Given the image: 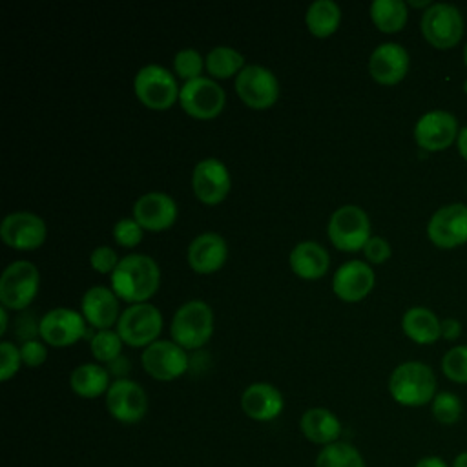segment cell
Returning <instances> with one entry per match:
<instances>
[{"label": "cell", "mask_w": 467, "mask_h": 467, "mask_svg": "<svg viewBox=\"0 0 467 467\" xmlns=\"http://www.w3.org/2000/svg\"><path fill=\"white\" fill-rule=\"evenodd\" d=\"M89 261H91V266L99 272H113L115 266L119 265V259H117V254L113 248L109 246H97L91 255H89Z\"/></svg>", "instance_id": "74e56055"}, {"label": "cell", "mask_w": 467, "mask_h": 467, "mask_svg": "<svg viewBox=\"0 0 467 467\" xmlns=\"http://www.w3.org/2000/svg\"><path fill=\"white\" fill-rule=\"evenodd\" d=\"M144 370L155 379L170 381L188 368V356L181 345L168 339H155L140 356Z\"/></svg>", "instance_id": "7c38bea8"}, {"label": "cell", "mask_w": 467, "mask_h": 467, "mask_svg": "<svg viewBox=\"0 0 467 467\" xmlns=\"http://www.w3.org/2000/svg\"><path fill=\"white\" fill-rule=\"evenodd\" d=\"M370 234V221L363 208L356 204L339 206L328 221L330 241L347 252H354L365 246Z\"/></svg>", "instance_id": "277c9868"}, {"label": "cell", "mask_w": 467, "mask_h": 467, "mask_svg": "<svg viewBox=\"0 0 467 467\" xmlns=\"http://www.w3.org/2000/svg\"><path fill=\"white\" fill-rule=\"evenodd\" d=\"M38 290V270L29 261H13L0 277V301L7 308L27 306Z\"/></svg>", "instance_id": "ba28073f"}, {"label": "cell", "mask_w": 467, "mask_h": 467, "mask_svg": "<svg viewBox=\"0 0 467 467\" xmlns=\"http://www.w3.org/2000/svg\"><path fill=\"white\" fill-rule=\"evenodd\" d=\"M463 91H465V93H467V80H465V82H463Z\"/></svg>", "instance_id": "7dc6e473"}, {"label": "cell", "mask_w": 467, "mask_h": 467, "mask_svg": "<svg viewBox=\"0 0 467 467\" xmlns=\"http://www.w3.org/2000/svg\"><path fill=\"white\" fill-rule=\"evenodd\" d=\"M120 345L122 339L119 332H113L109 328L99 330L91 336V352L99 361L111 363L113 359H117L120 356Z\"/></svg>", "instance_id": "d6a6232c"}, {"label": "cell", "mask_w": 467, "mask_h": 467, "mask_svg": "<svg viewBox=\"0 0 467 467\" xmlns=\"http://www.w3.org/2000/svg\"><path fill=\"white\" fill-rule=\"evenodd\" d=\"M421 33L438 49L454 47L463 35L462 13L451 4H431L421 16Z\"/></svg>", "instance_id": "5b68a950"}, {"label": "cell", "mask_w": 467, "mask_h": 467, "mask_svg": "<svg viewBox=\"0 0 467 467\" xmlns=\"http://www.w3.org/2000/svg\"><path fill=\"white\" fill-rule=\"evenodd\" d=\"M213 330L212 308L201 301L192 299L181 305L171 319V337L184 348H197L208 341Z\"/></svg>", "instance_id": "3957f363"}, {"label": "cell", "mask_w": 467, "mask_h": 467, "mask_svg": "<svg viewBox=\"0 0 467 467\" xmlns=\"http://www.w3.org/2000/svg\"><path fill=\"white\" fill-rule=\"evenodd\" d=\"M372 286H374L372 268L367 263L358 259L343 263L332 277V288L336 296H339L345 301H358L365 297Z\"/></svg>", "instance_id": "ffe728a7"}, {"label": "cell", "mask_w": 467, "mask_h": 467, "mask_svg": "<svg viewBox=\"0 0 467 467\" xmlns=\"http://www.w3.org/2000/svg\"><path fill=\"white\" fill-rule=\"evenodd\" d=\"M241 407L244 414L255 421H270L283 410V396L270 383H252L241 396Z\"/></svg>", "instance_id": "44dd1931"}, {"label": "cell", "mask_w": 467, "mask_h": 467, "mask_svg": "<svg viewBox=\"0 0 467 467\" xmlns=\"http://www.w3.org/2000/svg\"><path fill=\"white\" fill-rule=\"evenodd\" d=\"M177 217L175 201L162 192H148L133 204V219L148 230L168 228Z\"/></svg>", "instance_id": "d6986e66"}, {"label": "cell", "mask_w": 467, "mask_h": 467, "mask_svg": "<svg viewBox=\"0 0 467 467\" xmlns=\"http://www.w3.org/2000/svg\"><path fill=\"white\" fill-rule=\"evenodd\" d=\"M403 332L420 345L434 343L441 337V321L425 306H412L403 314Z\"/></svg>", "instance_id": "484cf974"}, {"label": "cell", "mask_w": 467, "mask_h": 467, "mask_svg": "<svg viewBox=\"0 0 467 467\" xmlns=\"http://www.w3.org/2000/svg\"><path fill=\"white\" fill-rule=\"evenodd\" d=\"M443 374L460 385H467V345L452 347L441 359Z\"/></svg>", "instance_id": "836d02e7"}, {"label": "cell", "mask_w": 467, "mask_h": 467, "mask_svg": "<svg viewBox=\"0 0 467 467\" xmlns=\"http://www.w3.org/2000/svg\"><path fill=\"white\" fill-rule=\"evenodd\" d=\"M460 332H462V325H460L458 319L447 317V319L441 321V337L452 341V339H456L460 336Z\"/></svg>", "instance_id": "60d3db41"}, {"label": "cell", "mask_w": 467, "mask_h": 467, "mask_svg": "<svg viewBox=\"0 0 467 467\" xmlns=\"http://www.w3.org/2000/svg\"><path fill=\"white\" fill-rule=\"evenodd\" d=\"M427 235L438 248H454L467 243V206L447 204L432 213Z\"/></svg>", "instance_id": "4fadbf2b"}, {"label": "cell", "mask_w": 467, "mask_h": 467, "mask_svg": "<svg viewBox=\"0 0 467 467\" xmlns=\"http://www.w3.org/2000/svg\"><path fill=\"white\" fill-rule=\"evenodd\" d=\"M456 117L443 109L423 113L414 126V139L427 151L447 150L458 139Z\"/></svg>", "instance_id": "5bb4252c"}, {"label": "cell", "mask_w": 467, "mask_h": 467, "mask_svg": "<svg viewBox=\"0 0 467 467\" xmlns=\"http://www.w3.org/2000/svg\"><path fill=\"white\" fill-rule=\"evenodd\" d=\"M82 314L89 325L104 330L119 321L117 294L106 286H91L82 296Z\"/></svg>", "instance_id": "603a6c76"}, {"label": "cell", "mask_w": 467, "mask_h": 467, "mask_svg": "<svg viewBox=\"0 0 467 467\" xmlns=\"http://www.w3.org/2000/svg\"><path fill=\"white\" fill-rule=\"evenodd\" d=\"M301 432L306 440L317 445H330L341 434V423L334 412L323 407H312L299 420Z\"/></svg>", "instance_id": "cb8c5ba5"}, {"label": "cell", "mask_w": 467, "mask_h": 467, "mask_svg": "<svg viewBox=\"0 0 467 467\" xmlns=\"http://www.w3.org/2000/svg\"><path fill=\"white\" fill-rule=\"evenodd\" d=\"M292 270L305 279H317L328 268V254L316 241H301L290 252Z\"/></svg>", "instance_id": "d4e9b609"}, {"label": "cell", "mask_w": 467, "mask_h": 467, "mask_svg": "<svg viewBox=\"0 0 467 467\" xmlns=\"http://www.w3.org/2000/svg\"><path fill=\"white\" fill-rule=\"evenodd\" d=\"M7 306H0V332L4 334L5 332V327H7Z\"/></svg>", "instance_id": "f6af8a7d"}, {"label": "cell", "mask_w": 467, "mask_h": 467, "mask_svg": "<svg viewBox=\"0 0 467 467\" xmlns=\"http://www.w3.org/2000/svg\"><path fill=\"white\" fill-rule=\"evenodd\" d=\"M133 88L140 102L155 109L170 108L181 91L175 77L159 64L142 66L135 75Z\"/></svg>", "instance_id": "52a82bcc"}, {"label": "cell", "mask_w": 467, "mask_h": 467, "mask_svg": "<svg viewBox=\"0 0 467 467\" xmlns=\"http://www.w3.org/2000/svg\"><path fill=\"white\" fill-rule=\"evenodd\" d=\"M162 328V316L150 303H135L128 306L117 321V332L122 341L133 347L150 345Z\"/></svg>", "instance_id": "8992f818"}, {"label": "cell", "mask_w": 467, "mask_h": 467, "mask_svg": "<svg viewBox=\"0 0 467 467\" xmlns=\"http://www.w3.org/2000/svg\"><path fill=\"white\" fill-rule=\"evenodd\" d=\"M113 239L122 246H135L142 239V226L130 217H122L113 226Z\"/></svg>", "instance_id": "d590c367"}, {"label": "cell", "mask_w": 467, "mask_h": 467, "mask_svg": "<svg viewBox=\"0 0 467 467\" xmlns=\"http://www.w3.org/2000/svg\"><path fill=\"white\" fill-rule=\"evenodd\" d=\"M69 385L75 394L82 398H97L109 389V374L106 368L95 363H82L73 368Z\"/></svg>", "instance_id": "4316f807"}, {"label": "cell", "mask_w": 467, "mask_h": 467, "mask_svg": "<svg viewBox=\"0 0 467 467\" xmlns=\"http://www.w3.org/2000/svg\"><path fill=\"white\" fill-rule=\"evenodd\" d=\"M179 99L192 117L213 119L224 106V89L208 77H197L182 84Z\"/></svg>", "instance_id": "30bf717a"}, {"label": "cell", "mask_w": 467, "mask_h": 467, "mask_svg": "<svg viewBox=\"0 0 467 467\" xmlns=\"http://www.w3.org/2000/svg\"><path fill=\"white\" fill-rule=\"evenodd\" d=\"M235 89L244 104L252 108H268L279 95L275 75L259 64L244 66L235 77Z\"/></svg>", "instance_id": "8fae6325"}, {"label": "cell", "mask_w": 467, "mask_h": 467, "mask_svg": "<svg viewBox=\"0 0 467 467\" xmlns=\"http://www.w3.org/2000/svg\"><path fill=\"white\" fill-rule=\"evenodd\" d=\"M22 356L20 348H16L11 341L0 343V379L7 381L20 367Z\"/></svg>", "instance_id": "8d00e7d4"}, {"label": "cell", "mask_w": 467, "mask_h": 467, "mask_svg": "<svg viewBox=\"0 0 467 467\" xmlns=\"http://www.w3.org/2000/svg\"><path fill=\"white\" fill-rule=\"evenodd\" d=\"M463 60H465V66H467V44H465V49H463Z\"/></svg>", "instance_id": "bcb514c9"}, {"label": "cell", "mask_w": 467, "mask_h": 467, "mask_svg": "<svg viewBox=\"0 0 467 467\" xmlns=\"http://www.w3.org/2000/svg\"><path fill=\"white\" fill-rule=\"evenodd\" d=\"M341 18L339 5L332 0H314L305 15L308 29L317 36H327L336 31Z\"/></svg>", "instance_id": "83f0119b"}, {"label": "cell", "mask_w": 467, "mask_h": 467, "mask_svg": "<svg viewBox=\"0 0 467 467\" xmlns=\"http://www.w3.org/2000/svg\"><path fill=\"white\" fill-rule=\"evenodd\" d=\"M106 407L117 421L137 423L148 410V398L137 381L119 378L106 392Z\"/></svg>", "instance_id": "9c48e42d"}, {"label": "cell", "mask_w": 467, "mask_h": 467, "mask_svg": "<svg viewBox=\"0 0 467 467\" xmlns=\"http://www.w3.org/2000/svg\"><path fill=\"white\" fill-rule=\"evenodd\" d=\"M46 223L31 212L7 213L0 224V235L5 244L18 250H33L46 239Z\"/></svg>", "instance_id": "9a60e30c"}, {"label": "cell", "mask_w": 467, "mask_h": 467, "mask_svg": "<svg viewBox=\"0 0 467 467\" xmlns=\"http://www.w3.org/2000/svg\"><path fill=\"white\" fill-rule=\"evenodd\" d=\"M243 55L228 46H217L206 55V69L219 78L230 77L243 69Z\"/></svg>", "instance_id": "4dcf8cb0"}, {"label": "cell", "mask_w": 467, "mask_h": 467, "mask_svg": "<svg viewBox=\"0 0 467 467\" xmlns=\"http://www.w3.org/2000/svg\"><path fill=\"white\" fill-rule=\"evenodd\" d=\"M20 356H22V361L29 367H38L40 363H44L47 352H46V347L36 341V339H27L24 341V345L20 347Z\"/></svg>", "instance_id": "ab89813d"}, {"label": "cell", "mask_w": 467, "mask_h": 467, "mask_svg": "<svg viewBox=\"0 0 467 467\" xmlns=\"http://www.w3.org/2000/svg\"><path fill=\"white\" fill-rule=\"evenodd\" d=\"M226 259V243L215 232H204L192 239L188 246V263L195 272H213Z\"/></svg>", "instance_id": "7402d4cb"}, {"label": "cell", "mask_w": 467, "mask_h": 467, "mask_svg": "<svg viewBox=\"0 0 467 467\" xmlns=\"http://www.w3.org/2000/svg\"><path fill=\"white\" fill-rule=\"evenodd\" d=\"M173 67L175 71L186 78V80H192V78H197L201 77V69H202V57L197 49H192V47H184L181 51L175 53V58H173Z\"/></svg>", "instance_id": "e575fe53"}, {"label": "cell", "mask_w": 467, "mask_h": 467, "mask_svg": "<svg viewBox=\"0 0 467 467\" xmlns=\"http://www.w3.org/2000/svg\"><path fill=\"white\" fill-rule=\"evenodd\" d=\"M38 334L55 347L71 345L82 336H86L84 317L71 308H53L38 323Z\"/></svg>", "instance_id": "2e32d148"}, {"label": "cell", "mask_w": 467, "mask_h": 467, "mask_svg": "<svg viewBox=\"0 0 467 467\" xmlns=\"http://www.w3.org/2000/svg\"><path fill=\"white\" fill-rule=\"evenodd\" d=\"M451 467H467V449L454 456V460H452Z\"/></svg>", "instance_id": "ee69618b"}, {"label": "cell", "mask_w": 467, "mask_h": 467, "mask_svg": "<svg viewBox=\"0 0 467 467\" xmlns=\"http://www.w3.org/2000/svg\"><path fill=\"white\" fill-rule=\"evenodd\" d=\"M316 467H367V463L354 445L347 441H334L319 451Z\"/></svg>", "instance_id": "f546056e"}, {"label": "cell", "mask_w": 467, "mask_h": 467, "mask_svg": "<svg viewBox=\"0 0 467 467\" xmlns=\"http://www.w3.org/2000/svg\"><path fill=\"white\" fill-rule=\"evenodd\" d=\"M462 400L449 390L436 392L434 400L431 401V412L441 425H454L462 418Z\"/></svg>", "instance_id": "1f68e13d"}, {"label": "cell", "mask_w": 467, "mask_h": 467, "mask_svg": "<svg viewBox=\"0 0 467 467\" xmlns=\"http://www.w3.org/2000/svg\"><path fill=\"white\" fill-rule=\"evenodd\" d=\"M414 467H451L441 456H436V454H427V456H421Z\"/></svg>", "instance_id": "b9f144b4"}, {"label": "cell", "mask_w": 467, "mask_h": 467, "mask_svg": "<svg viewBox=\"0 0 467 467\" xmlns=\"http://www.w3.org/2000/svg\"><path fill=\"white\" fill-rule=\"evenodd\" d=\"M409 69V53L401 44L383 42L379 44L370 58L368 71L379 84H396L400 82Z\"/></svg>", "instance_id": "ac0fdd59"}, {"label": "cell", "mask_w": 467, "mask_h": 467, "mask_svg": "<svg viewBox=\"0 0 467 467\" xmlns=\"http://www.w3.org/2000/svg\"><path fill=\"white\" fill-rule=\"evenodd\" d=\"M363 252H365V257L370 261V263H383L390 257V244L379 237V235H372L368 237V241L365 243L363 246Z\"/></svg>", "instance_id": "f35d334b"}, {"label": "cell", "mask_w": 467, "mask_h": 467, "mask_svg": "<svg viewBox=\"0 0 467 467\" xmlns=\"http://www.w3.org/2000/svg\"><path fill=\"white\" fill-rule=\"evenodd\" d=\"M456 146H458V151L460 155L467 161V126H463L458 133V139H456Z\"/></svg>", "instance_id": "7bdbcfd3"}, {"label": "cell", "mask_w": 467, "mask_h": 467, "mask_svg": "<svg viewBox=\"0 0 467 467\" xmlns=\"http://www.w3.org/2000/svg\"><path fill=\"white\" fill-rule=\"evenodd\" d=\"M161 272L157 263L144 254H130L111 272V286L117 297L130 303H142L159 286Z\"/></svg>", "instance_id": "6da1fadb"}, {"label": "cell", "mask_w": 467, "mask_h": 467, "mask_svg": "<svg viewBox=\"0 0 467 467\" xmlns=\"http://www.w3.org/2000/svg\"><path fill=\"white\" fill-rule=\"evenodd\" d=\"M389 392L400 405H427L436 396V376L432 368L421 361H405L392 370Z\"/></svg>", "instance_id": "7a4b0ae2"}, {"label": "cell", "mask_w": 467, "mask_h": 467, "mask_svg": "<svg viewBox=\"0 0 467 467\" xmlns=\"http://www.w3.org/2000/svg\"><path fill=\"white\" fill-rule=\"evenodd\" d=\"M370 16L378 29L396 33L407 22V5L401 0H374L370 4Z\"/></svg>", "instance_id": "f1b7e54d"}, {"label": "cell", "mask_w": 467, "mask_h": 467, "mask_svg": "<svg viewBox=\"0 0 467 467\" xmlns=\"http://www.w3.org/2000/svg\"><path fill=\"white\" fill-rule=\"evenodd\" d=\"M192 186L195 195L206 204H217L230 190V175L226 166L213 157L199 161L193 168Z\"/></svg>", "instance_id": "e0dca14e"}]
</instances>
